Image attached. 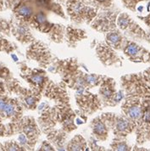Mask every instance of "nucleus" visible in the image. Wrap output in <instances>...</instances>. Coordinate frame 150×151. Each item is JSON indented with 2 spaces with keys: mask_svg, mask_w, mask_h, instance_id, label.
<instances>
[{
  "mask_svg": "<svg viewBox=\"0 0 150 151\" xmlns=\"http://www.w3.org/2000/svg\"><path fill=\"white\" fill-rule=\"evenodd\" d=\"M6 136V127L3 124L2 117L0 116V137Z\"/></svg>",
  "mask_w": 150,
  "mask_h": 151,
  "instance_id": "21",
  "label": "nucleus"
},
{
  "mask_svg": "<svg viewBox=\"0 0 150 151\" xmlns=\"http://www.w3.org/2000/svg\"><path fill=\"white\" fill-rule=\"evenodd\" d=\"M86 148L85 140L81 136L75 137L68 145V150H83Z\"/></svg>",
  "mask_w": 150,
  "mask_h": 151,
  "instance_id": "14",
  "label": "nucleus"
},
{
  "mask_svg": "<svg viewBox=\"0 0 150 151\" xmlns=\"http://www.w3.org/2000/svg\"><path fill=\"white\" fill-rule=\"evenodd\" d=\"M97 53L100 60L105 65H121V60L117 55L114 48H111L108 44L100 43L97 48Z\"/></svg>",
  "mask_w": 150,
  "mask_h": 151,
  "instance_id": "8",
  "label": "nucleus"
},
{
  "mask_svg": "<svg viewBox=\"0 0 150 151\" xmlns=\"http://www.w3.org/2000/svg\"><path fill=\"white\" fill-rule=\"evenodd\" d=\"M145 105L146 99L126 96L121 109L124 112V115L137 125L143 116Z\"/></svg>",
  "mask_w": 150,
  "mask_h": 151,
  "instance_id": "3",
  "label": "nucleus"
},
{
  "mask_svg": "<svg viewBox=\"0 0 150 151\" xmlns=\"http://www.w3.org/2000/svg\"><path fill=\"white\" fill-rule=\"evenodd\" d=\"M42 150H53V147L50 145V144H48L47 143H44L42 144Z\"/></svg>",
  "mask_w": 150,
  "mask_h": 151,
  "instance_id": "24",
  "label": "nucleus"
},
{
  "mask_svg": "<svg viewBox=\"0 0 150 151\" xmlns=\"http://www.w3.org/2000/svg\"><path fill=\"white\" fill-rule=\"evenodd\" d=\"M7 68H5L0 64V77H5V76L7 75Z\"/></svg>",
  "mask_w": 150,
  "mask_h": 151,
  "instance_id": "23",
  "label": "nucleus"
},
{
  "mask_svg": "<svg viewBox=\"0 0 150 151\" xmlns=\"http://www.w3.org/2000/svg\"><path fill=\"white\" fill-rule=\"evenodd\" d=\"M12 44L10 42H9L7 40L2 38L0 37V51H5V52H10L12 51L14 48H12Z\"/></svg>",
  "mask_w": 150,
  "mask_h": 151,
  "instance_id": "18",
  "label": "nucleus"
},
{
  "mask_svg": "<svg viewBox=\"0 0 150 151\" xmlns=\"http://www.w3.org/2000/svg\"><path fill=\"white\" fill-rule=\"evenodd\" d=\"M142 19L146 23V25L148 26V27L149 28V32L147 33V38H146V40L149 42H150V14L148 15L147 17H143Z\"/></svg>",
  "mask_w": 150,
  "mask_h": 151,
  "instance_id": "20",
  "label": "nucleus"
},
{
  "mask_svg": "<svg viewBox=\"0 0 150 151\" xmlns=\"http://www.w3.org/2000/svg\"><path fill=\"white\" fill-rule=\"evenodd\" d=\"M121 84L126 96L141 99L150 98V85L144 80L143 75L124 76L121 78Z\"/></svg>",
  "mask_w": 150,
  "mask_h": 151,
  "instance_id": "1",
  "label": "nucleus"
},
{
  "mask_svg": "<svg viewBox=\"0 0 150 151\" xmlns=\"http://www.w3.org/2000/svg\"><path fill=\"white\" fill-rule=\"evenodd\" d=\"M103 119L109 128H111L116 137H126L136 129V125L125 115L117 116L116 114H103Z\"/></svg>",
  "mask_w": 150,
  "mask_h": 151,
  "instance_id": "2",
  "label": "nucleus"
},
{
  "mask_svg": "<svg viewBox=\"0 0 150 151\" xmlns=\"http://www.w3.org/2000/svg\"><path fill=\"white\" fill-rule=\"evenodd\" d=\"M126 42V37L119 30H111L106 35V42L111 48L117 50L123 49V47Z\"/></svg>",
  "mask_w": 150,
  "mask_h": 151,
  "instance_id": "9",
  "label": "nucleus"
},
{
  "mask_svg": "<svg viewBox=\"0 0 150 151\" xmlns=\"http://www.w3.org/2000/svg\"><path fill=\"white\" fill-rule=\"evenodd\" d=\"M32 13V10L30 7H28L27 5H23L21 6L17 9V14L21 18H27Z\"/></svg>",
  "mask_w": 150,
  "mask_h": 151,
  "instance_id": "17",
  "label": "nucleus"
},
{
  "mask_svg": "<svg viewBox=\"0 0 150 151\" xmlns=\"http://www.w3.org/2000/svg\"><path fill=\"white\" fill-rule=\"evenodd\" d=\"M12 32L14 37L22 42H28L32 39V34L27 26L22 23H16L12 27Z\"/></svg>",
  "mask_w": 150,
  "mask_h": 151,
  "instance_id": "12",
  "label": "nucleus"
},
{
  "mask_svg": "<svg viewBox=\"0 0 150 151\" xmlns=\"http://www.w3.org/2000/svg\"><path fill=\"white\" fill-rule=\"evenodd\" d=\"M3 146V150H23L24 149L15 141H8Z\"/></svg>",
  "mask_w": 150,
  "mask_h": 151,
  "instance_id": "15",
  "label": "nucleus"
},
{
  "mask_svg": "<svg viewBox=\"0 0 150 151\" xmlns=\"http://www.w3.org/2000/svg\"><path fill=\"white\" fill-rule=\"evenodd\" d=\"M136 141L139 144L150 140V98L146 99L143 116L136 125Z\"/></svg>",
  "mask_w": 150,
  "mask_h": 151,
  "instance_id": "7",
  "label": "nucleus"
},
{
  "mask_svg": "<svg viewBox=\"0 0 150 151\" xmlns=\"http://www.w3.org/2000/svg\"><path fill=\"white\" fill-rule=\"evenodd\" d=\"M143 76L144 80L150 85V67L143 71Z\"/></svg>",
  "mask_w": 150,
  "mask_h": 151,
  "instance_id": "22",
  "label": "nucleus"
},
{
  "mask_svg": "<svg viewBox=\"0 0 150 151\" xmlns=\"http://www.w3.org/2000/svg\"><path fill=\"white\" fill-rule=\"evenodd\" d=\"M30 81L32 83L36 84L37 86H41L43 81H44V76L41 74H37L34 73L33 75H32L30 76Z\"/></svg>",
  "mask_w": 150,
  "mask_h": 151,
  "instance_id": "19",
  "label": "nucleus"
},
{
  "mask_svg": "<svg viewBox=\"0 0 150 151\" xmlns=\"http://www.w3.org/2000/svg\"><path fill=\"white\" fill-rule=\"evenodd\" d=\"M116 14H105L96 21L93 27L100 32H109L114 30L116 29Z\"/></svg>",
  "mask_w": 150,
  "mask_h": 151,
  "instance_id": "11",
  "label": "nucleus"
},
{
  "mask_svg": "<svg viewBox=\"0 0 150 151\" xmlns=\"http://www.w3.org/2000/svg\"><path fill=\"white\" fill-rule=\"evenodd\" d=\"M123 51L131 61L150 63V51L138 45L135 42L126 40L123 47Z\"/></svg>",
  "mask_w": 150,
  "mask_h": 151,
  "instance_id": "6",
  "label": "nucleus"
},
{
  "mask_svg": "<svg viewBox=\"0 0 150 151\" xmlns=\"http://www.w3.org/2000/svg\"><path fill=\"white\" fill-rule=\"evenodd\" d=\"M0 150H3V146H2V144H0Z\"/></svg>",
  "mask_w": 150,
  "mask_h": 151,
  "instance_id": "25",
  "label": "nucleus"
},
{
  "mask_svg": "<svg viewBox=\"0 0 150 151\" xmlns=\"http://www.w3.org/2000/svg\"><path fill=\"white\" fill-rule=\"evenodd\" d=\"M101 78H102V76H99L97 75H86L84 76L85 83H87L89 85H91V86L98 85V83L102 81Z\"/></svg>",
  "mask_w": 150,
  "mask_h": 151,
  "instance_id": "16",
  "label": "nucleus"
},
{
  "mask_svg": "<svg viewBox=\"0 0 150 151\" xmlns=\"http://www.w3.org/2000/svg\"><path fill=\"white\" fill-rule=\"evenodd\" d=\"M101 83L102 85L99 90V93L105 105L114 106L120 103L124 98V95L122 91H116L115 81L112 78L103 77Z\"/></svg>",
  "mask_w": 150,
  "mask_h": 151,
  "instance_id": "5",
  "label": "nucleus"
},
{
  "mask_svg": "<svg viewBox=\"0 0 150 151\" xmlns=\"http://www.w3.org/2000/svg\"><path fill=\"white\" fill-rule=\"evenodd\" d=\"M117 26L126 36L133 39L146 40L147 33L128 14H121L117 19Z\"/></svg>",
  "mask_w": 150,
  "mask_h": 151,
  "instance_id": "4",
  "label": "nucleus"
},
{
  "mask_svg": "<svg viewBox=\"0 0 150 151\" xmlns=\"http://www.w3.org/2000/svg\"><path fill=\"white\" fill-rule=\"evenodd\" d=\"M110 147L113 150H131L129 144L123 137H116L110 144Z\"/></svg>",
  "mask_w": 150,
  "mask_h": 151,
  "instance_id": "13",
  "label": "nucleus"
},
{
  "mask_svg": "<svg viewBox=\"0 0 150 151\" xmlns=\"http://www.w3.org/2000/svg\"><path fill=\"white\" fill-rule=\"evenodd\" d=\"M92 127H93V132L98 139L101 141L106 140L109 134V127L107 126L103 117L96 118L92 124Z\"/></svg>",
  "mask_w": 150,
  "mask_h": 151,
  "instance_id": "10",
  "label": "nucleus"
}]
</instances>
